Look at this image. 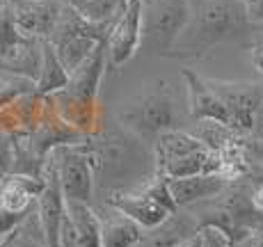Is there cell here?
I'll use <instances>...</instances> for the list:
<instances>
[{"label":"cell","instance_id":"1","mask_svg":"<svg viewBox=\"0 0 263 247\" xmlns=\"http://www.w3.org/2000/svg\"><path fill=\"white\" fill-rule=\"evenodd\" d=\"M247 0H192V16L167 58H204L211 48L252 30Z\"/></svg>","mask_w":263,"mask_h":247},{"label":"cell","instance_id":"2","mask_svg":"<svg viewBox=\"0 0 263 247\" xmlns=\"http://www.w3.org/2000/svg\"><path fill=\"white\" fill-rule=\"evenodd\" d=\"M83 147L94 163L96 181L108 183L110 190H126L128 183L138 181L144 185L156 174V163L144 147V140L126 128L87 138Z\"/></svg>","mask_w":263,"mask_h":247},{"label":"cell","instance_id":"3","mask_svg":"<svg viewBox=\"0 0 263 247\" xmlns=\"http://www.w3.org/2000/svg\"><path fill=\"white\" fill-rule=\"evenodd\" d=\"M108 64V39L101 42L96 50L71 73L69 85L55 92L50 101L58 115L69 126L83 135L101 133V110H99V85Z\"/></svg>","mask_w":263,"mask_h":247},{"label":"cell","instance_id":"4","mask_svg":"<svg viewBox=\"0 0 263 247\" xmlns=\"http://www.w3.org/2000/svg\"><path fill=\"white\" fill-rule=\"evenodd\" d=\"M119 122L140 140H154L165 130L176 128V108L167 83H156L121 108Z\"/></svg>","mask_w":263,"mask_h":247},{"label":"cell","instance_id":"5","mask_svg":"<svg viewBox=\"0 0 263 247\" xmlns=\"http://www.w3.org/2000/svg\"><path fill=\"white\" fill-rule=\"evenodd\" d=\"M192 16V0H144L142 44L158 55H170Z\"/></svg>","mask_w":263,"mask_h":247},{"label":"cell","instance_id":"6","mask_svg":"<svg viewBox=\"0 0 263 247\" xmlns=\"http://www.w3.org/2000/svg\"><path fill=\"white\" fill-rule=\"evenodd\" d=\"M48 158L53 160L55 169H58L64 199L78 201V204H92L96 174L94 163L89 158V154L85 151L83 142L55 149Z\"/></svg>","mask_w":263,"mask_h":247},{"label":"cell","instance_id":"7","mask_svg":"<svg viewBox=\"0 0 263 247\" xmlns=\"http://www.w3.org/2000/svg\"><path fill=\"white\" fill-rule=\"evenodd\" d=\"M213 92L222 99L229 110L231 128L240 135H250L254 128V119L263 103V83H231V80H209Z\"/></svg>","mask_w":263,"mask_h":247},{"label":"cell","instance_id":"8","mask_svg":"<svg viewBox=\"0 0 263 247\" xmlns=\"http://www.w3.org/2000/svg\"><path fill=\"white\" fill-rule=\"evenodd\" d=\"M142 14L144 0H126L121 12L115 18L108 34V64L110 69H119L126 64L142 44Z\"/></svg>","mask_w":263,"mask_h":247},{"label":"cell","instance_id":"9","mask_svg":"<svg viewBox=\"0 0 263 247\" xmlns=\"http://www.w3.org/2000/svg\"><path fill=\"white\" fill-rule=\"evenodd\" d=\"M44 185L42 195L37 199V220L39 231H42L44 247H60V236H62L64 218H67V199H64L60 176L55 169L53 160L48 158L46 169H44Z\"/></svg>","mask_w":263,"mask_h":247},{"label":"cell","instance_id":"10","mask_svg":"<svg viewBox=\"0 0 263 247\" xmlns=\"http://www.w3.org/2000/svg\"><path fill=\"white\" fill-rule=\"evenodd\" d=\"M5 5L16 28L34 39H48L64 9L62 0H5Z\"/></svg>","mask_w":263,"mask_h":247},{"label":"cell","instance_id":"11","mask_svg":"<svg viewBox=\"0 0 263 247\" xmlns=\"http://www.w3.org/2000/svg\"><path fill=\"white\" fill-rule=\"evenodd\" d=\"M105 204L112 211H119L126 218L135 220L144 231H151L156 226H160L170 215H174L167 211L163 204H158L156 199H151L142 190H110L105 195Z\"/></svg>","mask_w":263,"mask_h":247},{"label":"cell","instance_id":"12","mask_svg":"<svg viewBox=\"0 0 263 247\" xmlns=\"http://www.w3.org/2000/svg\"><path fill=\"white\" fill-rule=\"evenodd\" d=\"M185 89H188V112L195 122H220V124H229V110L222 103V99L213 92V87L209 85L206 78H199L192 69H183Z\"/></svg>","mask_w":263,"mask_h":247},{"label":"cell","instance_id":"13","mask_svg":"<svg viewBox=\"0 0 263 247\" xmlns=\"http://www.w3.org/2000/svg\"><path fill=\"white\" fill-rule=\"evenodd\" d=\"M231 181L220 174H195L183 179H170V190L179 208H190L199 201H211L220 197Z\"/></svg>","mask_w":263,"mask_h":247},{"label":"cell","instance_id":"14","mask_svg":"<svg viewBox=\"0 0 263 247\" xmlns=\"http://www.w3.org/2000/svg\"><path fill=\"white\" fill-rule=\"evenodd\" d=\"M197 231H201L197 215L179 213V211H176V213L170 215L160 226L151 229V234L144 236L140 247H174V245H179L181 240L195 236Z\"/></svg>","mask_w":263,"mask_h":247},{"label":"cell","instance_id":"15","mask_svg":"<svg viewBox=\"0 0 263 247\" xmlns=\"http://www.w3.org/2000/svg\"><path fill=\"white\" fill-rule=\"evenodd\" d=\"M204 147H206V144L201 142L195 133H185V130H179V128L165 130V133L158 135V138H156V142H154V163H156V169L163 167V165L170 163V160L183 158V156L192 154V151H199Z\"/></svg>","mask_w":263,"mask_h":247},{"label":"cell","instance_id":"16","mask_svg":"<svg viewBox=\"0 0 263 247\" xmlns=\"http://www.w3.org/2000/svg\"><path fill=\"white\" fill-rule=\"evenodd\" d=\"M69 71L64 64L60 62L58 53H55L53 44L48 39H42V69H39V78L34 83V89L42 97H53L55 92L64 89L69 85Z\"/></svg>","mask_w":263,"mask_h":247},{"label":"cell","instance_id":"17","mask_svg":"<svg viewBox=\"0 0 263 247\" xmlns=\"http://www.w3.org/2000/svg\"><path fill=\"white\" fill-rule=\"evenodd\" d=\"M67 213L78 236L80 247H103V220L89 204L67 201Z\"/></svg>","mask_w":263,"mask_h":247},{"label":"cell","instance_id":"18","mask_svg":"<svg viewBox=\"0 0 263 247\" xmlns=\"http://www.w3.org/2000/svg\"><path fill=\"white\" fill-rule=\"evenodd\" d=\"M48 42L53 44L55 53H58L60 62L64 64V69L69 71V75H71L101 44L99 39L87 37V34H69V37L48 39Z\"/></svg>","mask_w":263,"mask_h":247},{"label":"cell","instance_id":"19","mask_svg":"<svg viewBox=\"0 0 263 247\" xmlns=\"http://www.w3.org/2000/svg\"><path fill=\"white\" fill-rule=\"evenodd\" d=\"M144 229L135 220L115 211L112 218L103 220V247H140Z\"/></svg>","mask_w":263,"mask_h":247},{"label":"cell","instance_id":"20","mask_svg":"<svg viewBox=\"0 0 263 247\" xmlns=\"http://www.w3.org/2000/svg\"><path fill=\"white\" fill-rule=\"evenodd\" d=\"M195 135L213 151H222L224 147L238 142L242 138L236 128H231L229 124H220V122H197Z\"/></svg>","mask_w":263,"mask_h":247},{"label":"cell","instance_id":"21","mask_svg":"<svg viewBox=\"0 0 263 247\" xmlns=\"http://www.w3.org/2000/svg\"><path fill=\"white\" fill-rule=\"evenodd\" d=\"M62 3L73 7L76 12H80L89 21L108 23L121 12L126 0H62Z\"/></svg>","mask_w":263,"mask_h":247},{"label":"cell","instance_id":"22","mask_svg":"<svg viewBox=\"0 0 263 247\" xmlns=\"http://www.w3.org/2000/svg\"><path fill=\"white\" fill-rule=\"evenodd\" d=\"M28 215L12 213V211H7V208H3V206H0V240L7 238L12 231H16L18 226H23L25 222H28Z\"/></svg>","mask_w":263,"mask_h":247},{"label":"cell","instance_id":"23","mask_svg":"<svg viewBox=\"0 0 263 247\" xmlns=\"http://www.w3.org/2000/svg\"><path fill=\"white\" fill-rule=\"evenodd\" d=\"M14 169V144L12 135L0 133V176H9Z\"/></svg>","mask_w":263,"mask_h":247},{"label":"cell","instance_id":"24","mask_svg":"<svg viewBox=\"0 0 263 247\" xmlns=\"http://www.w3.org/2000/svg\"><path fill=\"white\" fill-rule=\"evenodd\" d=\"M0 247H44V243L34 240L32 236L25 234L23 226H18V229H16V231H12V234H9L7 238H3Z\"/></svg>","mask_w":263,"mask_h":247},{"label":"cell","instance_id":"25","mask_svg":"<svg viewBox=\"0 0 263 247\" xmlns=\"http://www.w3.org/2000/svg\"><path fill=\"white\" fill-rule=\"evenodd\" d=\"M201 231H204V236H206V247H234L231 240L227 238L220 229H215V226H206V229H201Z\"/></svg>","mask_w":263,"mask_h":247},{"label":"cell","instance_id":"26","mask_svg":"<svg viewBox=\"0 0 263 247\" xmlns=\"http://www.w3.org/2000/svg\"><path fill=\"white\" fill-rule=\"evenodd\" d=\"M242 144H245L247 154L252 156V160L263 167V140H254V138H250V135H245Z\"/></svg>","mask_w":263,"mask_h":247},{"label":"cell","instance_id":"27","mask_svg":"<svg viewBox=\"0 0 263 247\" xmlns=\"http://www.w3.org/2000/svg\"><path fill=\"white\" fill-rule=\"evenodd\" d=\"M250 58H252V64L256 67V71L263 75V37L250 44Z\"/></svg>","mask_w":263,"mask_h":247},{"label":"cell","instance_id":"28","mask_svg":"<svg viewBox=\"0 0 263 247\" xmlns=\"http://www.w3.org/2000/svg\"><path fill=\"white\" fill-rule=\"evenodd\" d=\"M247 12L252 23H263V0H247Z\"/></svg>","mask_w":263,"mask_h":247},{"label":"cell","instance_id":"29","mask_svg":"<svg viewBox=\"0 0 263 247\" xmlns=\"http://www.w3.org/2000/svg\"><path fill=\"white\" fill-rule=\"evenodd\" d=\"M234 247H263V231H252L250 236L238 240Z\"/></svg>","mask_w":263,"mask_h":247},{"label":"cell","instance_id":"30","mask_svg":"<svg viewBox=\"0 0 263 247\" xmlns=\"http://www.w3.org/2000/svg\"><path fill=\"white\" fill-rule=\"evenodd\" d=\"M174 247H206V236H204V231H197L195 236L181 240V243L174 245Z\"/></svg>","mask_w":263,"mask_h":247},{"label":"cell","instance_id":"31","mask_svg":"<svg viewBox=\"0 0 263 247\" xmlns=\"http://www.w3.org/2000/svg\"><path fill=\"white\" fill-rule=\"evenodd\" d=\"M250 138H254V140H263V103H261L259 112H256V119H254V128H252Z\"/></svg>","mask_w":263,"mask_h":247},{"label":"cell","instance_id":"32","mask_svg":"<svg viewBox=\"0 0 263 247\" xmlns=\"http://www.w3.org/2000/svg\"><path fill=\"white\" fill-rule=\"evenodd\" d=\"M3 181H5V176H0V185H3Z\"/></svg>","mask_w":263,"mask_h":247},{"label":"cell","instance_id":"33","mask_svg":"<svg viewBox=\"0 0 263 247\" xmlns=\"http://www.w3.org/2000/svg\"><path fill=\"white\" fill-rule=\"evenodd\" d=\"M0 243H3V240H0Z\"/></svg>","mask_w":263,"mask_h":247}]
</instances>
